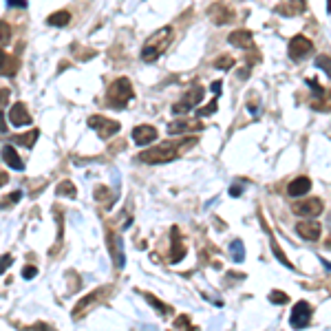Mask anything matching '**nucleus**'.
I'll return each mask as SVG.
<instances>
[{
    "label": "nucleus",
    "instance_id": "obj_12",
    "mask_svg": "<svg viewBox=\"0 0 331 331\" xmlns=\"http://www.w3.org/2000/svg\"><path fill=\"white\" fill-rule=\"evenodd\" d=\"M296 232L300 238H305V241H318L323 227H320L318 221H300L296 225Z\"/></svg>",
    "mask_w": 331,
    "mask_h": 331
},
{
    "label": "nucleus",
    "instance_id": "obj_11",
    "mask_svg": "<svg viewBox=\"0 0 331 331\" xmlns=\"http://www.w3.org/2000/svg\"><path fill=\"white\" fill-rule=\"evenodd\" d=\"M309 86H312V93H314V106L316 110H331V91L329 89H323L320 84H316L309 80Z\"/></svg>",
    "mask_w": 331,
    "mask_h": 331
},
{
    "label": "nucleus",
    "instance_id": "obj_33",
    "mask_svg": "<svg viewBox=\"0 0 331 331\" xmlns=\"http://www.w3.org/2000/svg\"><path fill=\"white\" fill-rule=\"evenodd\" d=\"M11 263H13V256H11V254H4V256H0V274L7 272Z\"/></svg>",
    "mask_w": 331,
    "mask_h": 331
},
{
    "label": "nucleus",
    "instance_id": "obj_39",
    "mask_svg": "<svg viewBox=\"0 0 331 331\" xmlns=\"http://www.w3.org/2000/svg\"><path fill=\"white\" fill-rule=\"evenodd\" d=\"M7 4H9V7H18V9L27 7V2H24V0H7Z\"/></svg>",
    "mask_w": 331,
    "mask_h": 331
},
{
    "label": "nucleus",
    "instance_id": "obj_31",
    "mask_svg": "<svg viewBox=\"0 0 331 331\" xmlns=\"http://www.w3.org/2000/svg\"><path fill=\"white\" fill-rule=\"evenodd\" d=\"M144 298L148 300V303H150V305H152V307H155V309H159L161 314H168V312H170V307H168V305H164V303H161L159 298H155V296H152V294H144Z\"/></svg>",
    "mask_w": 331,
    "mask_h": 331
},
{
    "label": "nucleus",
    "instance_id": "obj_25",
    "mask_svg": "<svg viewBox=\"0 0 331 331\" xmlns=\"http://www.w3.org/2000/svg\"><path fill=\"white\" fill-rule=\"evenodd\" d=\"M269 243H272V252H274V256H276L278 261H281V263L285 265V267H289V269H296V267H294V265H292V261H289V258L285 256V252H283V249L278 247V243H276V238L272 236V232H269Z\"/></svg>",
    "mask_w": 331,
    "mask_h": 331
},
{
    "label": "nucleus",
    "instance_id": "obj_27",
    "mask_svg": "<svg viewBox=\"0 0 331 331\" xmlns=\"http://www.w3.org/2000/svg\"><path fill=\"white\" fill-rule=\"evenodd\" d=\"M9 42H11V27L4 20H0V49L7 47Z\"/></svg>",
    "mask_w": 331,
    "mask_h": 331
},
{
    "label": "nucleus",
    "instance_id": "obj_28",
    "mask_svg": "<svg viewBox=\"0 0 331 331\" xmlns=\"http://www.w3.org/2000/svg\"><path fill=\"white\" fill-rule=\"evenodd\" d=\"M230 249H232V258L236 263H243V258H245V252H243V243L238 241H232V245H230Z\"/></svg>",
    "mask_w": 331,
    "mask_h": 331
},
{
    "label": "nucleus",
    "instance_id": "obj_22",
    "mask_svg": "<svg viewBox=\"0 0 331 331\" xmlns=\"http://www.w3.org/2000/svg\"><path fill=\"white\" fill-rule=\"evenodd\" d=\"M38 137H40V130L31 128L29 132H24V135H16L11 141H13V144H22V146H27V148H31L35 141H38Z\"/></svg>",
    "mask_w": 331,
    "mask_h": 331
},
{
    "label": "nucleus",
    "instance_id": "obj_5",
    "mask_svg": "<svg viewBox=\"0 0 331 331\" xmlns=\"http://www.w3.org/2000/svg\"><path fill=\"white\" fill-rule=\"evenodd\" d=\"M89 126H91V128H93L95 132H98L102 139H109V137L117 135V132H119V128H121L119 121L109 119V117H102V115L89 117Z\"/></svg>",
    "mask_w": 331,
    "mask_h": 331
},
{
    "label": "nucleus",
    "instance_id": "obj_18",
    "mask_svg": "<svg viewBox=\"0 0 331 331\" xmlns=\"http://www.w3.org/2000/svg\"><path fill=\"white\" fill-rule=\"evenodd\" d=\"M2 159L7 161V166H9V168H13V170H24L22 159L18 157V152H16V148H13L11 144L2 146Z\"/></svg>",
    "mask_w": 331,
    "mask_h": 331
},
{
    "label": "nucleus",
    "instance_id": "obj_1",
    "mask_svg": "<svg viewBox=\"0 0 331 331\" xmlns=\"http://www.w3.org/2000/svg\"><path fill=\"white\" fill-rule=\"evenodd\" d=\"M192 144H197V139H192V137H186L181 141H164V144L152 146V148L139 152L135 157V161H141V164H168L175 157H179L186 148H190Z\"/></svg>",
    "mask_w": 331,
    "mask_h": 331
},
{
    "label": "nucleus",
    "instance_id": "obj_3",
    "mask_svg": "<svg viewBox=\"0 0 331 331\" xmlns=\"http://www.w3.org/2000/svg\"><path fill=\"white\" fill-rule=\"evenodd\" d=\"M132 100V84L128 78H117L106 91V104L115 110H124V106Z\"/></svg>",
    "mask_w": 331,
    "mask_h": 331
},
{
    "label": "nucleus",
    "instance_id": "obj_37",
    "mask_svg": "<svg viewBox=\"0 0 331 331\" xmlns=\"http://www.w3.org/2000/svg\"><path fill=\"white\" fill-rule=\"evenodd\" d=\"M20 199H22V192H20V190H13L11 195H9L7 201L2 203V206H7V203H16V201H20Z\"/></svg>",
    "mask_w": 331,
    "mask_h": 331
},
{
    "label": "nucleus",
    "instance_id": "obj_13",
    "mask_svg": "<svg viewBox=\"0 0 331 331\" xmlns=\"http://www.w3.org/2000/svg\"><path fill=\"white\" fill-rule=\"evenodd\" d=\"M132 139H135L139 146L152 144V141L157 139V128H155V126H148V124L135 126V128H132Z\"/></svg>",
    "mask_w": 331,
    "mask_h": 331
},
{
    "label": "nucleus",
    "instance_id": "obj_30",
    "mask_svg": "<svg viewBox=\"0 0 331 331\" xmlns=\"http://www.w3.org/2000/svg\"><path fill=\"white\" fill-rule=\"evenodd\" d=\"M212 66H215V69H232L234 58H230V55H219L215 62H212Z\"/></svg>",
    "mask_w": 331,
    "mask_h": 331
},
{
    "label": "nucleus",
    "instance_id": "obj_41",
    "mask_svg": "<svg viewBox=\"0 0 331 331\" xmlns=\"http://www.w3.org/2000/svg\"><path fill=\"white\" fill-rule=\"evenodd\" d=\"M230 195H232V197L241 195V186H232V188H230Z\"/></svg>",
    "mask_w": 331,
    "mask_h": 331
},
{
    "label": "nucleus",
    "instance_id": "obj_40",
    "mask_svg": "<svg viewBox=\"0 0 331 331\" xmlns=\"http://www.w3.org/2000/svg\"><path fill=\"white\" fill-rule=\"evenodd\" d=\"M0 132H7V124H4V115L0 110Z\"/></svg>",
    "mask_w": 331,
    "mask_h": 331
},
{
    "label": "nucleus",
    "instance_id": "obj_34",
    "mask_svg": "<svg viewBox=\"0 0 331 331\" xmlns=\"http://www.w3.org/2000/svg\"><path fill=\"white\" fill-rule=\"evenodd\" d=\"M212 113H217V100L215 102H210V104H208V106H203V109L201 110H199V117H206V115H212Z\"/></svg>",
    "mask_w": 331,
    "mask_h": 331
},
{
    "label": "nucleus",
    "instance_id": "obj_44",
    "mask_svg": "<svg viewBox=\"0 0 331 331\" xmlns=\"http://www.w3.org/2000/svg\"><path fill=\"white\" fill-rule=\"evenodd\" d=\"M327 247H331V236H329V241H327Z\"/></svg>",
    "mask_w": 331,
    "mask_h": 331
},
{
    "label": "nucleus",
    "instance_id": "obj_38",
    "mask_svg": "<svg viewBox=\"0 0 331 331\" xmlns=\"http://www.w3.org/2000/svg\"><path fill=\"white\" fill-rule=\"evenodd\" d=\"M29 331H53L49 327V325H44V323H35L33 327H29Z\"/></svg>",
    "mask_w": 331,
    "mask_h": 331
},
{
    "label": "nucleus",
    "instance_id": "obj_35",
    "mask_svg": "<svg viewBox=\"0 0 331 331\" xmlns=\"http://www.w3.org/2000/svg\"><path fill=\"white\" fill-rule=\"evenodd\" d=\"M35 274H38V267H33V265H27V267L22 269V278H24V281H31Z\"/></svg>",
    "mask_w": 331,
    "mask_h": 331
},
{
    "label": "nucleus",
    "instance_id": "obj_43",
    "mask_svg": "<svg viewBox=\"0 0 331 331\" xmlns=\"http://www.w3.org/2000/svg\"><path fill=\"white\" fill-rule=\"evenodd\" d=\"M219 89H221V82H219V80H217V82L212 84V91H215V93H221V91H219Z\"/></svg>",
    "mask_w": 331,
    "mask_h": 331
},
{
    "label": "nucleus",
    "instance_id": "obj_8",
    "mask_svg": "<svg viewBox=\"0 0 331 331\" xmlns=\"http://www.w3.org/2000/svg\"><path fill=\"white\" fill-rule=\"evenodd\" d=\"M201 100H203V89H201V86H195V89H190L186 95H183L181 102H177V104L172 106V113H175V115L188 113V110L195 109V106H197Z\"/></svg>",
    "mask_w": 331,
    "mask_h": 331
},
{
    "label": "nucleus",
    "instance_id": "obj_19",
    "mask_svg": "<svg viewBox=\"0 0 331 331\" xmlns=\"http://www.w3.org/2000/svg\"><path fill=\"white\" fill-rule=\"evenodd\" d=\"M179 230H172V254H170V261L172 263H179L183 256H186V245H183V243L179 241Z\"/></svg>",
    "mask_w": 331,
    "mask_h": 331
},
{
    "label": "nucleus",
    "instance_id": "obj_6",
    "mask_svg": "<svg viewBox=\"0 0 331 331\" xmlns=\"http://www.w3.org/2000/svg\"><path fill=\"white\" fill-rule=\"evenodd\" d=\"M314 51V42L309 38H305V35H294L292 40H289V58L294 60V62H300V60H305L307 55H312Z\"/></svg>",
    "mask_w": 331,
    "mask_h": 331
},
{
    "label": "nucleus",
    "instance_id": "obj_36",
    "mask_svg": "<svg viewBox=\"0 0 331 331\" xmlns=\"http://www.w3.org/2000/svg\"><path fill=\"white\" fill-rule=\"evenodd\" d=\"M9 95H11V91H9V89H0V110H2V106L9 102Z\"/></svg>",
    "mask_w": 331,
    "mask_h": 331
},
{
    "label": "nucleus",
    "instance_id": "obj_15",
    "mask_svg": "<svg viewBox=\"0 0 331 331\" xmlns=\"http://www.w3.org/2000/svg\"><path fill=\"white\" fill-rule=\"evenodd\" d=\"M309 190H312V179H307V177H296V179H292V183L287 186V195L294 199L305 197Z\"/></svg>",
    "mask_w": 331,
    "mask_h": 331
},
{
    "label": "nucleus",
    "instance_id": "obj_7",
    "mask_svg": "<svg viewBox=\"0 0 331 331\" xmlns=\"http://www.w3.org/2000/svg\"><path fill=\"white\" fill-rule=\"evenodd\" d=\"M312 320V307H309L307 300H300V303L294 305L292 309V316H289V325L294 329H305Z\"/></svg>",
    "mask_w": 331,
    "mask_h": 331
},
{
    "label": "nucleus",
    "instance_id": "obj_16",
    "mask_svg": "<svg viewBox=\"0 0 331 331\" xmlns=\"http://www.w3.org/2000/svg\"><path fill=\"white\" fill-rule=\"evenodd\" d=\"M18 66H20L18 58L7 55L2 49H0V75H7V78H11V75H16Z\"/></svg>",
    "mask_w": 331,
    "mask_h": 331
},
{
    "label": "nucleus",
    "instance_id": "obj_23",
    "mask_svg": "<svg viewBox=\"0 0 331 331\" xmlns=\"http://www.w3.org/2000/svg\"><path fill=\"white\" fill-rule=\"evenodd\" d=\"M305 9V2H283V4H278L276 7V11L278 13H283V16H296V13H300Z\"/></svg>",
    "mask_w": 331,
    "mask_h": 331
},
{
    "label": "nucleus",
    "instance_id": "obj_32",
    "mask_svg": "<svg viewBox=\"0 0 331 331\" xmlns=\"http://www.w3.org/2000/svg\"><path fill=\"white\" fill-rule=\"evenodd\" d=\"M269 303L274 305H287L289 303V296L285 292H278V289H274L272 294H269Z\"/></svg>",
    "mask_w": 331,
    "mask_h": 331
},
{
    "label": "nucleus",
    "instance_id": "obj_17",
    "mask_svg": "<svg viewBox=\"0 0 331 331\" xmlns=\"http://www.w3.org/2000/svg\"><path fill=\"white\" fill-rule=\"evenodd\" d=\"M227 40H230V44L238 49H247L252 47V31H247V29H236V31H232L227 35Z\"/></svg>",
    "mask_w": 331,
    "mask_h": 331
},
{
    "label": "nucleus",
    "instance_id": "obj_21",
    "mask_svg": "<svg viewBox=\"0 0 331 331\" xmlns=\"http://www.w3.org/2000/svg\"><path fill=\"white\" fill-rule=\"evenodd\" d=\"M203 126L201 124H192V121H172L168 126V132L170 135H181V132H188V130H201Z\"/></svg>",
    "mask_w": 331,
    "mask_h": 331
},
{
    "label": "nucleus",
    "instance_id": "obj_4",
    "mask_svg": "<svg viewBox=\"0 0 331 331\" xmlns=\"http://www.w3.org/2000/svg\"><path fill=\"white\" fill-rule=\"evenodd\" d=\"M323 208H325L323 199H318V197H307V199H300V201L294 203L292 210H294V215L305 217V219H309V221H316V217L323 212Z\"/></svg>",
    "mask_w": 331,
    "mask_h": 331
},
{
    "label": "nucleus",
    "instance_id": "obj_26",
    "mask_svg": "<svg viewBox=\"0 0 331 331\" xmlns=\"http://www.w3.org/2000/svg\"><path fill=\"white\" fill-rule=\"evenodd\" d=\"M55 195L75 199V197H78V188H75L71 181H62V183H58V188H55Z\"/></svg>",
    "mask_w": 331,
    "mask_h": 331
},
{
    "label": "nucleus",
    "instance_id": "obj_20",
    "mask_svg": "<svg viewBox=\"0 0 331 331\" xmlns=\"http://www.w3.org/2000/svg\"><path fill=\"white\" fill-rule=\"evenodd\" d=\"M210 16L215 18L217 24H223V22H227V20L232 18V9L227 7V4L219 2V4H215V7H210Z\"/></svg>",
    "mask_w": 331,
    "mask_h": 331
},
{
    "label": "nucleus",
    "instance_id": "obj_29",
    "mask_svg": "<svg viewBox=\"0 0 331 331\" xmlns=\"http://www.w3.org/2000/svg\"><path fill=\"white\" fill-rule=\"evenodd\" d=\"M314 64L318 66L320 71H325V73H327L329 78H331V55H318Z\"/></svg>",
    "mask_w": 331,
    "mask_h": 331
},
{
    "label": "nucleus",
    "instance_id": "obj_9",
    "mask_svg": "<svg viewBox=\"0 0 331 331\" xmlns=\"http://www.w3.org/2000/svg\"><path fill=\"white\" fill-rule=\"evenodd\" d=\"M106 294H109V289H106V287H102V289H95V292H91L89 296H84V298L80 300V303L73 307V318H80V316H82V314L86 312V309L95 307V305H98L100 300L106 296Z\"/></svg>",
    "mask_w": 331,
    "mask_h": 331
},
{
    "label": "nucleus",
    "instance_id": "obj_24",
    "mask_svg": "<svg viewBox=\"0 0 331 331\" xmlns=\"http://www.w3.org/2000/svg\"><path fill=\"white\" fill-rule=\"evenodd\" d=\"M71 20V13L66 11V9H62V11H55L49 16V24L51 27H66Z\"/></svg>",
    "mask_w": 331,
    "mask_h": 331
},
{
    "label": "nucleus",
    "instance_id": "obj_10",
    "mask_svg": "<svg viewBox=\"0 0 331 331\" xmlns=\"http://www.w3.org/2000/svg\"><path fill=\"white\" fill-rule=\"evenodd\" d=\"M109 249H110V258H113L115 267L121 269L126 263V256H124V241H121L119 234H115V232L109 234Z\"/></svg>",
    "mask_w": 331,
    "mask_h": 331
},
{
    "label": "nucleus",
    "instance_id": "obj_2",
    "mask_svg": "<svg viewBox=\"0 0 331 331\" xmlns=\"http://www.w3.org/2000/svg\"><path fill=\"white\" fill-rule=\"evenodd\" d=\"M172 35H175V29L172 27H164V29H159V31H155L148 40H146L144 49H141V60H144V62H155V60L170 47Z\"/></svg>",
    "mask_w": 331,
    "mask_h": 331
},
{
    "label": "nucleus",
    "instance_id": "obj_14",
    "mask_svg": "<svg viewBox=\"0 0 331 331\" xmlns=\"http://www.w3.org/2000/svg\"><path fill=\"white\" fill-rule=\"evenodd\" d=\"M9 119H11L13 126H29L31 124V115H29L27 106H24L22 102H18V104H13L11 109H9Z\"/></svg>",
    "mask_w": 331,
    "mask_h": 331
},
{
    "label": "nucleus",
    "instance_id": "obj_42",
    "mask_svg": "<svg viewBox=\"0 0 331 331\" xmlns=\"http://www.w3.org/2000/svg\"><path fill=\"white\" fill-rule=\"evenodd\" d=\"M9 181V177H7V172H0V186H4V183Z\"/></svg>",
    "mask_w": 331,
    "mask_h": 331
}]
</instances>
